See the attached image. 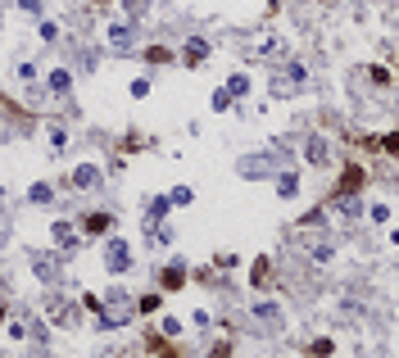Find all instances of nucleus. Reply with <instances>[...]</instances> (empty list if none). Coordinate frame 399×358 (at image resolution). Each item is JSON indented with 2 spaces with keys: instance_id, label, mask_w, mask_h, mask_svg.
Masks as SVG:
<instances>
[{
  "instance_id": "7ed1b4c3",
  "label": "nucleus",
  "mask_w": 399,
  "mask_h": 358,
  "mask_svg": "<svg viewBox=\"0 0 399 358\" xmlns=\"http://www.w3.org/2000/svg\"><path fill=\"white\" fill-rule=\"evenodd\" d=\"M82 227H87V236H105V231L114 227V218H109V213H87V218H82Z\"/></svg>"
},
{
  "instance_id": "6e6552de",
  "label": "nucleus",
  "mask_w": 399,
  "mask_h": 358,
  "mask_svg": "<svg viewBox=\"0 0 399 358\" xmlns=\"http://www.w3.org/2000/svg\"><path fill=\"white\" fill-rule=\"evenodd\" d=\"M182 282H186V272H182V268H168V272H163V286H168V291H177Z\"/></svg>"
},
{
  "instance_id": "39448f33",
  "label": "nucleus",
  "mask_w": 399,
  "mask_h": 358,
  "mask_svg": "<svg viewBox=\"0 0 399 358\" xmlns=\"http://www.w3.org/2000/svg\"><path fill=\"white\" fill-rule=\"evenodd\" d=\"M268 282H272V263H268V259H259V263H254V286L263 291Z\"/></svg>"
},
{
  "instance_id": "423d86ee",
  "label": "nucleus",
  "mask_w": 399,
  "mask_h": 358,
  "mask_svg": "<svg viewBox=\"0 0 399 358\" xmlns=\"http://www.w3.org/2000/svg\"><path fill=\"white\" fill-rule=\"evenodd\" d=\"M145 349H154V354H182V349H177L173 340H159V336H150V340H145Z\"/></svg>"
},
{
  "instance_id": "9d476101",
  "label": "nucleus",
  "mask_w": 399,
  "mask_h": 358,
  "mask_svg": "<svg viewBox=\"0 0 399 358\" xmlns=\"http://www.w3.org/2000/svg\"><path fill=\"white\" fill-rule=\"evenodd\" d=\"M145 59H150V64H168V59H173V54L163 50V45H154V50H150V54H145Z\"/></svg>"
},
{
  "instance_id": "1a4fd4ad",
  "label": "nucleus",
  "mask_w": 399,
  "mask_h": 358,
  "mask_svg": "<svg viewBox=\"0 0 399 358\" xmlns=\"http://www.w3.org/2000/svg\"><path fill=\"white\" fill-rule=\"evenodd\" d=\"M367 77H372L377 87H390V82H395V77H390V68H367Z\"/></svg>"
},
{
  "instance_id": "f257e3e1",
  "label": "nucleus",
  "mask_w": 399,
  "mask_h": 358,
  "mask_svg": "<svg viewBox=\"0 0 399 358\" xmlns=\"http://www.w3.org/2000/svg\"><path fill=\"white\" fill-rule=\"evenodd\" d=\"M363 182H367V173H363V163H345V168H340V182H336V191H331V200H345V196H358V191H363Z\"/></svg>"
},
{
  "instance_id": "f03ea898",
  "label": "nucleus",
  "mask_w": 399,
  "mask_h": 358,
  "mask_svg": "<svg viewBox=\"0 0 399 358\" xmlns=\"http://www.w3.org/2000/svg\"><path fill=\"white\" fill-rule=\"evenodd\" d=\"M354 145L381 150V154H390V159H399V131H386V136H354Z\"/></svg>"
},
{
  "instance_id": "20e7f679",
  "label": "nucleus",
  "mask_w": 399,
  "mask_h": 358,
  "mask_svg": "<svg viewBox=\"0 0 399 358\" xmlns=\"http://www.w3.org/2000/svg\"><path fill=\"white\" fill-rule=\"evenodd\" d=\"M123 263H132V259H127V245H123V240H114V245H109V268H123Z\"/></svg>"
},
{
  "instance_id": "0eeeda50",
  "label": "nucleus",
  "mask_w": 399,
  "mask_h": 358,
  "mask_svg": "<svg viewBox=\"0 0 399 358\" xmlns=\"http://www.w3.org/2000/svg\"><path fill=\"white\" fill-rule=\"evenodd\" d=\"M73 182L82 186V191H87V186H96V182H100V173H96V168H77V173H73Z\"/></svg>"
}]
</instances>
